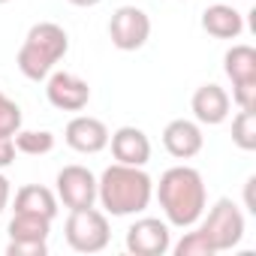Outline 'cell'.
Instances as JSON below:
<instances>
[{
    "label": "cell",
    "instance_id": "1",
    "mask_svg": "<svg viewBox=\"0 0 256 256\" xmlns=\"http://www.w3.org/2000/svg\"><path fill=\"white\" fill-rule=\"evenodd\" d=\"M160 205L169 217V223L175 226H190L196 223V217L205 208V184L202 175L190 166H172L160 175V187H157Z\"/></svg>",
    "mask_w": 256,
    "mask_h": 256
},
{
    "label": "cell",
    "instance_id": "2",
    "mask_svg": "<svg viewBox=\"0 0 256 256\" xmlns=\"http://www.w3.org/2000/svg\"><path fill=\"white\" fill-rule=\"evenodd\" d=\"M96 190H100L102 208H108L118 217L145 211L151 202V178L139 166H124V163L108 166L102 172Z\"/></svg>",
    "mask_w": 256,
    "mask_h": 256
},
{
    "label": "cell",
    "instance_id": "3",
    "mask_svg": "<svg viewBox=\"0 0 256 256\" xmlns=\"http://www.w3.org/2000/svg\"><path fill=\"white\" fill-rule=\"evenodd\" d=\"M66 241L78 253H96L108 244V220L106 214L90 208H70L66 217Z\"/></svg>",
    "mask_w": 256,
    "mask_h": 256
},
{
    "label": "cell",
    "instance_id": "4",
    "mask_svg": "<svg viewBox=\"0 0 256 256\" xmlns=\"http://www.w3.org/2000/svg\"><path fill=\"white\" fill-rule=\"evenodd\" d=\"M199 232L208 238V244L214 247V253L217 250H229L244 235V217H241V211H238V205L232 199H217Z\"/></svg>",
    "mask_w": 256,
    "mask_h": 256
},
{
    "label": "cell",
    "instance_id": "5",
    "mask_svg": "<svg viewBox=\"0 0 256 256\" xmlns=\"http://www.w3.org/2000/svg\"><path fill=\"white\" fill-rule=\"evenodd\" d=\"M108 36L120 52H136L148 42L151 36V18L139 6H120L112 12L108 22Z\"/></svg>",
    "mask_w": 256,
    "mask_h": 256
},
{
    "label": "cell",
    "instance_id": "6",
    "mask_svg": "<svg viewBox=\"0 0 256 256\" xmlns=\"http://www.w3.org/2000/svg\"><path fill=\"white\" fill-rule=\"evenodd\" d=\"M126 250L136 256H163L169 250V226L154 217L133 223L126 229Z\"/></svg>",
    "mask_w": 256,
    "mask_h": 256
},
{
    "label": "cell",
    "instance_id": "7",
    "mask_svg": "<svg viewBox=\"0 0 256 256\" xmlns=\"http://www.w3.org/2000/svg\"><path fill=\"white\" fill-rule=\"evenodd\" d=\"M58 193L66 208H90L96 199V178L84 166H64L58 175Z\"/></svg>",
    "mask_w": 256,
    "mask_h": 256
},
{
    "label": "cell",
    "instance_id": "8",
    "mask_svg": "<svg viewBox=\"0 0 256 256\" xmlns=\"http://www.w3.org/2000/svg\"><path fill=\"white\" fill-rule=\"evenodd\" d=\"M46 94H48V102L54 108H64V112H82L88 106V100H90L88 82H82L72 72H54L48 78Z\"/></svg>",
    "mask_w": 256,
    "mask_h": 256
},
{
    "label": "cell",
    "instance_id": "9",
    "mask_svg": "<svg viewBox=\"0 0 256 256\" xmlns=\"http://www.w3.org/2000/svg\"><path fill=\"white\" fill-rule=\"evenodd\" d=\"M66 145L72 151H82V154H96L108 145V130L100 118L78 114L66 124Z\"/></svg>",
    "mask_w": 256,
    "mask_h": 256
},
{
    "label": "cell",
    "instance_id": "10",
    "mask_svg": "<svg viewBox=\"0 0 256 256\" xmlns=\"http://www.w3.org/2000/svg\"><path fill=\"white\" fill-rule=\"evenodd\" d=\"M112 154L124 166H145L151 157V142L139 126H120L112 136Z\"/></svg>",
    "mask_w": 256,
    "mask_h": 256
},
{
    "label": "cell",
    "instance_id": "11",
    "mask_svg": "<svg viewBox=\"0 0 256 256\" xmlns=\"http://www.w3.org/2000/svg\"><path fill=\"white\" fill-rule=\"evenodd\" d=\"M163 145L172 157L178 160H187V157H196L202 151V130L193 124V120H169L166 130H163Z\"/></svg>",
    "mask_w": 256,
    "mask_h": 256
},
{
    "label": "cell",
    "instance_id": "12",
    "mask_svg": "<svg viewBox=\"0 0 256 256\" xmlns=\"http://www.w3.org/2000/svg\"><path fill=\"white\" fill-rule=\"evenodd\" d=\"M24 42L34 46L36 52H42L52 64H58V60L66 54V48H70L66 30H64L60 24H54V22H40V24H34V28L28 30V40H24Z\"/></svg>",
    "mask_w": 256,
    "mask_h": 256
},
{
    "label": "cell",
    "instance_id": "13",
    "mask_svg": "<svg viewBox=\"0 0 256 256\" xmlns=\"http://www.w3.org/2000/svg\"><path fill=\"white\" fill-rule=\"evenodd\" d=\"M190 106H193V114L202 124H220L229 114V96H226V90L220 84H202V88H196Z\"/></svg>",
    "mask_w": 256,
    "mask_h": 256
},
{
    "label": "cell",
    "instance_id": "14",
    "mask_svg": "<svg viewBox=\"0 0 256 256\" xmlns=\"http://www.w3.org/2000/svg\"><path fill=\"white\" fill-rule=\"evenodd\" d=\"M202 28H205L211 36H217V40H235V36H241V30H244V18H241V12H238L235 6L214 4V6H208V10L202 12Z\"/></svg>",
    "mask_w": 256,
    "mask_h": 256
},
{
    "label": "cell",
    "instance_id": "15",
    "mask_svg": "<svg viewBox=\"0 0 256 256\" xmlns=\"http://www.w3.org/2000/svg\"><path fill=\"white\" fill-rule=\"evenodd\" d=\"M16 211H28V214H42V217H54L58 214V202L52 196V190L40 187V184H28L18 190L16 196Z\"/></svg>",
    "mask_w": 256,
    "mask_h": 256
},
{
    "label": "cell",
    "instance_id": "16",
    "mask_svg": "<svg viewBox=\"0 0 256 256\" xmlns=\"http://www.w3.org/2000/svg\"><path fill=\"white\" fill-rule=\"evenodd\" d=\"M223 60H226V76L232 82H253L256 78V48L253 46H232Z\"/></svg>",
    "mask_w": 256,
    "mask_h": 256
},
{
    "label": "cell",
    "instance_id": "17",
    "mask_svg": "<svg viewBox=\"0 0 256 256\" xmlns=\"http://www.w3.org/2000/svg\"><path fill=\"white\" fill-rule=\"evenodd\" d=\"M48 217L42 214H28V211H16L12 223H10V235L12 241H46L48 238Z\"/></svg>",
    "mask_w": 256,
    "mask_h": 256
},
{
    "label": "cell",
    "instance_id": "18",
    "mask_svg": "<svg viewBox=\"0 0 256 256\" xmlns=\"http://www.w3.org/2000/svg\"><path fill=\"white\" fill-rule=\"evenodd\" d=\"M232 142L244 151H256V108H241L232 120Z\"/></svg>",
    "mask_w": 256,
    "mask_h": 256
},
{
    "label": "cell",
    "instance_id": "19",
    "mask_svg": "<svg viewBox=\"0 0 256 256\" xmlns=\"http://www.w3.org/2000/svg\"><path fill=\"white\" fill-rule=\"evenodd\" d=\"M54 64L42 54V52H36L34 46H22L18 48V70L28 76V78H34V82H40V78H46L48 76V70H52Z\"/></svg>",
    "mask_w": 256,
    "mask_h": 256
},
{
    "label": "cell",
    "instance_id": "20",
    "mask_svg": "<svg viewBox=\"0 0 256 256\" xmlns=\"http://www.w3.org/2000/svg\"><path fill=\"white\" fill-rule=\"evenodd\" d=\"M16 151L22 154H48L54 148V136L48 130H22L16 133Z\"/></svg>",
    "mask_w": 256,
    "mask_h": 256
},
{
    "label": "cell",
    "instance_id": "21",
    "mask_svg": "<svg viewBox=\"0 0 256 256\" xmlns=\"http://www.w3.org/2000/svg\"><path fill=\"white\" fill-rule=\"evenodd\" d=\"M175 253H178V256H211L214 247L208 244V238H205L202 232H190V235H184V238L178 241Z\"/></svg>",
    "mask_w": 256,
    "mask_h": 256
},
{
    "label": "cell",
    "instance_id": "22",
    "mask_svg": "<svg viewBox=\"0 0 256 256\" xmlns=\"http://www.w3.org/2000/svg\"><path fill=\"white\" fill-rule=\"evenodd\" d=\"M18 126H22V108L12 100L0 96V133L12 136V133H18Z\"/></svg>",
    "mask_w": 256,
    "mask_h": 256
},
{
    "label": "cell",
    "instance_id": "23",
    "mask_svg": "<svg viewBox=\"0 0 256 256\" xmlns=\"http://www.w3.org/2000/svg\"><path fill=\"white\" fill-rule=\"evenodd\" d=\"M232 96L241 108H256V78L253 82H232Z\"/></svg>",
    "mask_w": 256,
    "mask_h": 256
},
{
    "label": "cell",
    "instance_id": "24",
    "mask_svg": "<svg viewBox=\"0 0 256 256\" xmlns=\"http://www.w3.org/2000/svg\"><path fill=\"white\" fill-rule=\"evenodd\" d=\"M46 241H10V256H46Z\"/></svg>",
    "mask_w": 256,
    "mask_h": 256
},
{
    "label": "cell",
    "instance_id": "25",
    "mask_svg": "<svg viewBox=\"0 0 256 256\" xmlns=\"http://www.w3.org/2000/svg\"><path fill=\"white\" fill-rule=\"evenodd\" d=\"M12 160H16V142H12V136H4V133H0V169L10 166Z\"/></svg>",
    "mask_w": 256,
    "mask_h": 256
},
{
    "label": "cell",
    "instance_id": "26",
    "mask_svg": "<svg viewBox=\"0 0 256 256\" xmlns=\"http://www.w3.org/2000/svg\"><path fill=\"white\" fill-rule=\"evenodd\" d=\"M253 190H256V178H247V184H244V202H247V208H250V211H256Z\"/></svg>",
    "mask_w": 256,
    "mask_h": 256
},
{
    "label": "cell",
    "instance_id": "27",
    "mask_svg": "<svg viewBox=\"0 0 256 256\" xmlns=\"http://www.w3.org/2000/svg\"><path fill=\"white\" fill-rule=\"evenodd\" d=\"M6 202H10V181L0 175V211L6 208Z\"/></svg>",
    "mask_w": 256,
    "mask_h": 256
},
{
    "label": "cell",
    "instance_id": "28",
    "mask_svg": "<svg viewBox=\"0 0 256 256\" xmlns=\"http://www.w3.org/2000/svg\"><path fill=\"white\" fill-rule=\"evenodd\" d=\"M70 4H72V6H96L100 0H70Z\"/></svg>",
    "mask_w": 256,
    "mask_h": 256
},
{
    "label": "cell",
    "instance_id": "29",
    "mask_svg": "<svg viewBox=\"0 0 256 256\" xmlns=\"http://www.w3.org/2000/svg\"><path fill=\"white\" fill-rule=\"evenodd\" d=\"M0 4H10V0H0Z\"/></svg>",
    "mask_w": 256,
    "mask_h": 256
},
{
    "label": "cell",
    "instance_id": "30",
    "mask_svg": "<svg viewBox=\"0 0 256 256\" xmlns=\"http://www.w3.org/2000/svg\"><path fill=\"white\" fill-rule=\"evenodd\" d=\"M0 96H4V90H0Z\"/></svg>",
    "mask_w": 256,
    "mask_h": 256
}]
</instances>
